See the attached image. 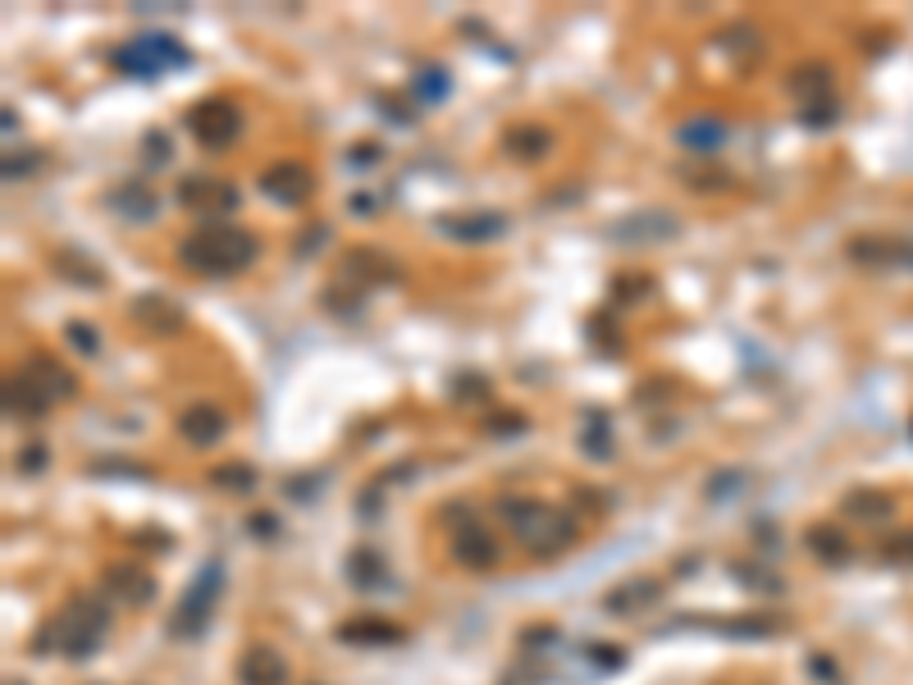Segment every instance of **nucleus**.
Masks as SVG:
<instances>
[{
	"mask_svg": "<svg viewBox=\"0 0 913 685\" xmlns=\"http://www.w3.org/2000/svg\"><path fill=\"white\" fill-rule=\"evenodd\" d=\"M106 635H110V603L101 595H92V589H78L33 635V653H56V658H69V663H87L92 653H101Z\"/></svg>",
	"mask_w": 913,
	"mask_h": 685,
	"instance_id": "obj_1",
	"label": "nucleus"
},
{
	"mask_svg": "<svg viewBox=\"0 0 913 685\" xmlns=\"http://www.w3.org/2000/svg\"><path fill=\"white\" fill-rule=\"evenodd\" d=\"M494 512H498V522L508 526V535L516 539V545L535 558H558L581 539L575 512L552 507L544 499H531V493H502V499L494 503Z\"/></svg>",
	"mask_w": 913,
	"mask_h": 685,
	"instance_id": "obj_2",
	"label": "nucleus"
},
{
	"mask_svg": "<svg viewBox=\"0 0 913 685\" xmlns=\"http://www.w3.org/2000/svg\"><path fill=\"white\" fill-rule=\"evenodd\" d=\"M179 261H183V270L202 274V279H233V274H247L260 261V238L247 224H233V220L197 224L179 243Z\"/></svg>",
	"mask_w": 913,
	"mask_h": 685,
	"instance_id": "obj_3",
	"label": "nucleus"
},
{
	"mask_svg": "<svg viewBox=\"0 0 913 685\" xmlns=\"http://www.w3.org/2000/svg\"><path fill=\"white\" fill-rule=\"evenodd\" d=\"M78 397V375L64 362H56L51 352H33L23 366L10 370L5 380V412L19 420H41L51 416L60 403Z\"/></svg>",
	"mask_w": 913,
	"mask_h": 685,
	"instance_id": "obj_4",
	"label": "nucleus"
},
{
	"mask_svg": "<svg viewBox=\"0 0 913 685\" xmlns=\"http://www.w3.org/2000/svg\"><path fill=\"white\" fill-rule=\"evenodd\" d=\"M220 599H224V562L210 558L202 572L192 576L179 608L170 612V635H174V640H197V635L210 626V612H215V603H220Z\"/></svg>",
	"mask_w": 913,
	"mask_h": 685,
	"instance_id": "obj_5",
	"label": "nucleus"
},
{
	"mask_svg": "<svg viewBox=\"0 0 913 685\" xmlns=\"http://www.w3.org/2000/svg\"><path fill=\"white\" fill-rule=\"evenodd\" d=\"M110 60L119 74H129V78H160V74H170V69H183L192 56L170 33H142V37H129Z\"/></svg>",
	"mask_w": 913,
	"mask_h": 685,
	"instance_id": "obj_6",
	"label": "nucleus"
},
{
	"mask_svg": "<svg viewBox=\"0 0 913 685\" xmlns=\"http://www.w3.org/2000/svg\"><path fill=\"white\" fill-rule=\"evenodd\" d=\"M443 516H448V553H452L456 566H466V572H489V566H498V558H502L498 539L471 507L448 503Z\"/></svg>",
	"mask_w": 913,
	"mask_h": 685,
	"instance_id": "obj_7",
	"label": "nucleus"
},
{
	"mask_svg": "<svg viewBox=\"0 0 913 685\" xmlns=\"http://www.w3.org/2000/svg\"><path fill=\"white\" fill-rule=\"evenodd\" d=\"M187 133L197 137L206 151H224L238 142V133H243V110L229 97H206L187 110Z\"/></svg>",
	"mask_w": 913,
	"mask_h": 685,
	"instance_id": "obj_8",
	"label": "nucleus"
},
{
	"mask_svg": "<svg viewBox=\"0 0 913 685\" xmlns=\"http://www.w3.org/2000/svg\"><path fill=\"white\" fill-rule=\"evenodd\" d=\"M179 201L183 210H192L202 224H215V220H229L238 206H243V197H238V187L224 183V179H206V174H187L179 183Z\"/></svg>",
	"mask_w": 913,
	"mask_h": 685,
	"instance_id": "obj_9",
	"label": "nucleus"
},
{
	"mask_svg": "<svg viewBox=\"0 0 913 685\" xmlns=\"http://www.w3.org/2000/svg\"><path fill=\"white\" fill-rule=\"evenodd\" d=\"M831 69L827 64H818V60H808V64H800L795 74L786 78V91L795 97V106H800V114L808 124H827L831 120Z\"/></svg>",
	"mask_w": 913,
	"mask_h": 685,
	"instance_id": "obj_10",
	"label": "nucleus"
},
{
	"mask_svg": "<svg viewBox=\"0 0 913 685\" xmlns=\"http://www.w3.org/2000/svg\"><path fill=\"white\" fill-rule=\"evenodd\" d=\"M260 193H266L275 206H306L311 197H316V174L306 170V164L297 160H275L260 170Z\"/></svg>",
	"mask_w": 913,
	"mask_h": 685,
	"instance_id": "obj_11",
	"label": "nucleus"
},
{
	"mask_svg": "<svg viewBox=\"0 0 913 685\" xmlns=\"http://www.w3.org/2000/svg\"><path fill=\"white\" fill-rule=\"evenodd\" d=\"M129 320L142 329V334L170 339V334H179V329L187 325V311L174 297H165V293H137L133 306H129Z\"/></svg>",
	"mask_w": 913,
	"mask_h": 685,
	"instance_id": "obj_12",
	"label": "nucleus"
},
{
	"mask_svg": "<svg viewBox=\"0 0 913 685\" xmlns=\"http://www.w3.org/2000/svg\"><path fill=\"white\" fill-rule=\"evenodd\" d=\"M681 233V220L671 210H640V216H626L608 229L612 243H626V247H648V243H667Z\"/></svg>",
	"mask_w": 913,
	"mask_h": 685,
	"instance_id": "obj_13",
	"label": "nucleus"
},
{
	"mask_svg": "<svg viewBox=\"0 0 913 685\" xmlns=\"http://www.w3.org/2000/svg\"><path fill=\"white\" fill-rule=\"evenodd\" d=\"M229 435V416L220 403H187L179 412V439L192 448H215Z\"/></svg>",
	"mask_w": 913,
	"mask_h": 685,
	"instance_id": "obj_14",
	"label": "nucleus"
},
{
	"mask_svg": "<svg viewBox=\"0 0 913 685\" xmlns=\"http://www.w3.org/2000/svg\"><path fill=\"white\" fill-rule=\"evenodd\" d=\"M439 233L452 243H494L508 233V216L498 210H462V216H439Z\"/></svg>",
	"mask_w": 913,
	"mask_h": 685,
	"instance_id": "obj_15",
	"label": "nucleus"
},
{
	"mask_svg": "<svg viewBox=\"0 0 913 685\" xmlns=\"http://www.w3.org/2000/svg\"><path fill=\"white\" fill-rule=\"evenodd\" d=\"M106 589H110L114 599H124L129 608H147L156 599V576L142 562L124 558V562H110L106 566Z\"/></svg>",
	"mask_w": 913,
	"mask_h": 685,
	"instance_id": "obj_16",
	"label": "nucleus"
},
{
	"mask_svg": "<svg viewBox=\"0 0 913 685\" xmlns=\"http://www.w3.org/2000/svg\"><path fill=\"white\" fill-rule=\"evenodd\" d=\"M106 206L114 210L119 220H129V224H151L156 210H160V197L151 193L147 183H119V187H110Z\"/></svg>",
	"mask_w": 913,
	"mask_h": 685,
	"instance_id": "obj_17",
	"label": "nucleus"
},
{
	"mask_svg": "<svg viewBox=\"0 0 913 685\" xmlns=\"http://www.w3.org/2000/svg\"><path fill=\"white\" fill-rule=\"evenodd\" d=\"M552 133L544 124H512L508 133H502V156L516 160V164H535L544 156H552Z\"/></svg>",
	"mask_w": 913,
	"mask_h": 685,
	"instance_id": "obj_18",
	"label": "nucleus"
},
{
	"mask_svg": "<svg viewBox=\"0 0 913 685\" xmlns=\"http://www.w3.org/2000/svg\"><path fill=\"white\" fill-rule=\"evenodd\" d=\"M343 645H356V649H389V645H402L406 631L398 622H384V617H356V622H343L339 631Z\"/></svg>",
	"mask_w": 913,
	"mask_h": 685,
	"instance_id": "obj_19",
	"label": "nucleus"
},
{
	"mask_svg": "<svg viewBox=\"0 0 913 685\" xmlns=\"http://www.w3.org/2000/svg\"><path fill=\"white\" fill-rule=\"evenodd\" d=\"M677 142L690 156H713V151H722V142H727V120L722 114H694V120L677 124Z\"/></svg>",
	"mask_w": 913,
	"mask_h": 685,
	"instance_id": "obj_20",
	"label": "nucleus"
},
{
	"mask_svg": "<svg viewBox=\"0 0 913 685\" xmlns=\"http://www.w3.org/2000/svg\"><path fill=\"white\" fill-rule=\"evenodd\" d=\"M238 681L243 685H288V663L283 653H275L270 645H252L238 663Z\"/></svg>",
	"mask_w": 913,
	"mask_h": 685,
	"instance_id": "obj_21",
	"label": "nucleus"
},
{
	"mask_svg": "<svg viewBox=\"0 0 913 685\" xmlns=\"http://www.w3.org/2000/svg\"><path fill=\"white\" fill-rule=\"evenodd\" d=\"M840 512H845L850 522H863V526H881L886 516H896V503H891V493H877V489H854V493H845V503H840Z\"/></svg>",
	"mask_w": 913,
	"mask_h": 685,
	"instance_id": "obj_22",
	"label": "nucleus"
},
{
	"mask_svg": "<svg viewBox=\"0 0 913 685\" xmlns=\"http://www.w3.org/2000/svg\"><path fill=\"white\" fill-rule=\"evenodd\" d=\"M348 580L362 589V595H375V589H384L389 585V566H384V558L375 553V549H356V553H348Z\"/></svg>",
	"mask_w": 913,
	"mask_h": 685,
	"instance_id": "obj_23",
	"label": "nucleus"
},
{
	"mask_svg": "<svg viewBox=\"0 0 913 685\" xmlns=\"http://www.w3.org/2000/svg\"><path fill=\"white\" fill-rule=\"evenodd\" d=\"M658 599H662L658 580H626V585H617L612 595L604 599V608L617 612V617H631V612H640V608H648V603H658Z\"/></svg>",
	"mask_w": 913,
	"mask_h": 685,
	"instance_id": "obj_24",
	"label": "nucleus"
},
{
	"mask_svg": "<svg viewBox=\"0 0 913 685\" xmlns=\"http://www.w3.org/2000/svg\"><path fill=\"white\" fill-rule=\"evenodd\" d=\"M343 279H362V283H384V279H398V266L389 261L384 252H370V247H356L343 256Z\"/></svg>",
	"mask_w": 913,
	"mask_h": 685,
	"instance_id": "obj_25",
	"label": "nucleus"
},
{
	"mask_svg": "<svg viewBox=\"0 0 913 685\" xmlns=\"http://www.w3.org/2000/svg\"><path fill=\"white\" fill-rule=\"evenodd\" d=\"M804 545H808V553H813V558H818V562H831V566H840V562L850 558V539H845V530L831 526V522L808 526Z\"/></svg>",
	"mask_w": 913,
	"mask_h": 685,
	"instance_id": "obj_26",
	"label": "nucleus"
},
{
	"mask_svg": "<svg viewBox=\"0 0 913 685\" xmlns=\"http://www.w3.org/2000/svg\"><path fill=\"white\" fill-rule=\"evenodd\" d=\"M412 91H416V101H421V106H435V101H443L448 91H452L448 69H443V64H425V69H416V83H412Z\"/></svg>",
	"mask_w": 913,
	"mask_h": 685,
	"instance_id": "obj_27",
	"label": "nucleus"
},
{
	"mask_svg": "<svg viewBox=\"0 0 913 685\" xmlns=\"http://www.w3.org/2000/svg\"><path fill=\"white\" fill-rule=\"evenodd\" d=\"M717 51H727V56H758L763 51L758 28H754V23H731V28L717 33Z\"/></svg>",
	"mask_w": 913,
	"mask_h": 685,
	"instance_id": "obj_28",
	"label": "nucleus"
},
{
	"mask_svg": "<svg viewBox=\"0 0 913 685\" xmlns=\"http://www.w3.org/2000/svg\"><path fill=\"white\" fill-rule=\"evenodd\" d=\"M210 485L224 489V493H252V489H256V466H247V462L215 466V470H210Z\"/></svg>",
	"mask_w": 913,
	"mask_h": 685,
	"instance_id": "obj_29",
	"label": "nucleus"
},
{
	"mask_svg": "<svg viewBox=\"0 0 913 685\" xmlns=\"http://www.w3.org/2000/svg\"><path fill=\"white\" fill-rule=\"evenodd\" d=\"M78 261H83V256H74V252H60V256H56V270H60L64 279H78V283H87V289H101V283H106V274L96 270L92 261H87V266H78Z\"/></svg>",
	"mask_w": 913,
	"mask_h": 685,
	"instance_id": "obj_30",
	"label": "nucleus"
},
{
	"mask_svg": "<svg viewBox=\"0 0 913 685\" xmlns=\"http://www.w3.org/2000/svg\"><path fill=\"white\" fill-rule=\"evenodd\" d=\"M69 343H74L83 357H96V352H101V334H96V325H87V320H69Z\"/></svg>",
	"mask_w": 913,
	"mask_h": 685,
	"instance_id": "obj_31",
	"label": "nucleus"
},
{
	"mask_svg": "<svg viewBox=\"0 0 913 685\" xmlns=\"http://www.w3.org/2000/svg\"><path fill=\"white\" fill-rule=\"evenodd\" d=\"M142 142H147V160H151V164H165V160H170V137H165L160 129H151Z\"/></svg>",
	"mask_w": 913,
	"mask_h": 685,
	"instance_id": "obj_32",
	"label": "nucleus"
},
{
	"mask_svg": "<svg viewBox=\"0 0 913 685\" xmlns=\"http://www.w3.org/2000/svg\"><path fill=\"white\" fill-rule=\"evenodd\" d=\"M589 658H594L598 668L617 672V668H621V658H626V649H617V645H594V649H589Z\"/></svg>",
	"mask_w": 913,
	"mask_h": 685,
	"instance_id": "obj_33",
	"label": "nucleus"
},
{
	"mask_svg": "<svg viewBox=\"0 0 913 685\" xmlns=\"http://www.w3.org/2000/svg\"><path fill=\"white\" fill-rule=\"evenodd\" d=\"M886 558H891V562H913V535L891 539V545H886Z\"/></svg>",
	"mask_w": 913,
	"mask_h": 685,
	"instance_id": "obj_34",
	"label": "nucleus"
},
{
	"mask_svg": "<svg viewBox=\"0 0 913 685\" xmlns=\"http://www.w3.org/2000/svg\"><path fill=\"white\" fill-rule=\"evenodd\" d=\"M252 530H256L260 539H270V535H279V522H270V512H256V516H252Z\"/></svg>",
	"mask_w": 913,
	"mask_h": 685,
	"instance_id": "obj_35",
	"label": "nucleus"
},
{
	"mask_svg": "<svg viewBox=\"0 0 913 685\" xmlns=\"http://www.w3.org/2000/svg\"><path fill=\"white\" fill-rule=\"evenodd\" d=\"M41 457H46V448H41V443H33L28 453L19 457V470H37V466H41Z\"/></svg>",
	"mask_w": 913,
	"mask_h": 685,
	"instance_id": "obj_36",
	"label": "nucleus"
},
{
	"mask_svg": "<svg viewBox=\"0 0 913 685\" xmlns=\"http://www.w3.org/2000/svg\"><path fill=\"white\" fill-rule=\"evenodd\" d=\"M352 160H356V164H375L379 156H375V147H370V142H362V147H356V156H352Z\"/></svg>",
	"mask_w": 913,
	"mask_h": 685,
	"instance_id": "obj_37",
	"label": "nucleus"
}]
</instances>
